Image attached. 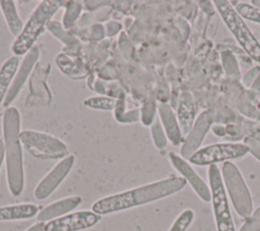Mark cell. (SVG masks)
I'll return each instance as SVG.
<instances>
[{
	"instance_id": "6da1fadb",
	"label": "cell",
	"mask_w": 260,
	"mask_h": 231,
	"mask_svg": "<svg viewBox=\"0 0 260 231\" xmlns=\"http://www.w3.org/2000/svg\"><path fill=\"white\" fill-rule=\"evenodd\" d=\"M187 181L183 177L166 178L123 192L105 196L96 200L91 209L92 212L101 216L120 212L174 194L183 189Z\"/></svg>"
},
{
	"instance_id": "7a4b0ae2",
	"label": "cell",
	"mask_w": 260,
	"mask_h": 231,
	"mask_svg": "<svg viewBox=\"0 0 260 231\" xmlns=\"http://www.w3.org/2000/svg\"><path fill=\"white\" fill-rule=\"evenodd\" d=\"M2 133L6 158V175L11 194L20 195L24 185L22 150L20 142V115L17 108L9 106L2 119Z\"/></svg>"
},
{
	"instance_id": "3957f363",
	"label": "cell",
	"mask_w": 260,
	"mask_h": 231,
	"mask_svg": "<svg viewBox=\"0 0 260 231\" xmlns=\"http://www.w3.org/2000/svg\"><path fill=\"white\" fill-rule=\"evenodd\" d=\"M64 3L58 0H43L39 3L11 46V51L15 56L25 55L34 47L35 42L44 32L45 25Z\"/></svg>"
},
{
	"instance_id": "277c9868",
	"label": "cell",
	"mask_w": 260,
	"mask_h": 231,
	"mask_svg": "<svg viewBox=\"0 0 260 231\" xmlns=\"http://www.w3.org/2000/svg\"><path fill=\"white\" fill-rule=\"evenodd\" d=\"M213 4L240 46L250 58L260 63V43L244 19L236 11L231 1L214 0Z\"/></svg>"
},
{
	"instance_id": "5b68a950",
	"label": "cell",
	"mask_w": 260,
	"mask_h": 231,
	"mask_svg": "<svg viewBox=\"0 0 260 231\" xmlns=\"http://www.w3.org/2000/svg\"><path fill=\"white\" fill-rule=\"evenodd\" d=\"M221 177L236 212L240 217L247 219L252 214L253 200L240 170L233 162H224Z\"/></svg>"
},
{
	"instance_id": "8992f818",
	"label": "cell",
	"mask_w": 260,
	"mask_h": 231,
	"mask_svg": "<svg viewBox=\"0 0 260 231\" xmlns=\"http://www.w3.org/2000/svg\"><path fill=\"white\" fill-rule=\"evenodd\" d=\"M20 142L37 159L55 160L68 156L67 146L54 135L36 131H20Z\"/></svg>"
},
{
	"instance_id": "52a82bcc",
	"label": "cell",
	"mask_w": 260,
	"mask_h": 231,
	"mask_svg": "<svg viewBox=\"0 0 260 231\" xmlns=\"http://www.w3.org/2000/svg\"><path fill=\"white\" fill-rule=\"evenodd\" d=\"M208 180L217 231H236L222 177L217 165L213 164L209 166Z\"/></svg>"
},
{
	"instance_id": "ba28073f",
	"label": "cell",
	"mask_w": 260,
	"mask_h": 231,
	"mask_svg": "<svg viewBox=\"0 0 260 231\" xmlns=\"http://www.w3.org/2000/svg\"><path fill=\"white\" fill-rule=\"evenodd\" d=\"M249 153L248 148L241 142H217L194 153L189 161L197 166L213 165L218 162H228L246 156Z\"/></svg>"
},
{
	"instance_id": "9c48e42d",
	"label": "cell",
	"mask_w": 260,
	"mask_h": 231,
	"mask_svg": "<svg viewBox=\"0 0 260 231\" xmlns=\"http://www.w3.org/2000/svg\"><path fill=\"white\" fill-rule=\"evenodd\" d=\"M101 215L92 211L74 212L45 224V231H79L93 227L101 220Z\"/></svg>"
},
{
	"instance_id": "30bf717a",
	"label": "cell",
	"mask_w": 260,
	"mask_h": 231,
	"mask_svg": "<svg viewBox=\"0 0 260 231\" xmlns=\"http://www.w3.org/2000/svg\"><path fill=\"white\" fill-rule=\"evenodd\" d=\"M74 164V156L68 155L63 158L55 167L39 182L35 189V197L37 199L47 198L65 179Z\"/></svg>"
},
{
	"instance_id": "8fae6325",
	"label": "cell",
	"mask_w": 260,
	"mask_h": 231,
	"mask_svg": "<svg viewBox=\"0 0 260 231\" xmlns=\"http://www.w3.org/2000/svg\"><path fill=\"white\" fill-rule=\"evenodd\" d=\"M212 124V114L210 110H205L197 117L192 129L187 134L183 146L181 148V157L183 159L189 160L190 157L196 153L205 135L207 134L209 128Z\"/></svg>"
},
{
	"instance_id": "7c38bea8",
	"label": "cell",
	"mask_w": 260,
	"mask_h": 231,
	"mask_svg": "<svg viewBox=\"0 0 260 231\" xmlns=\"http://www.w3.org/2000/svg\"><path fill=\"white\" fill-rule=\"evenodd\" d=\"M169 158L172 165L175 167V169L182 174L183 178L187 182H189V184L192 186V188L197 193V195L203 201H206V203L210 201L211 200L210 188L201 179V177L194 171V169L186 162V160L175 153H170Z\"/></svg>"
},
{
	"instance_id": "4fadbf2b",
	"label": "cell",
	"mask_w": 260,
	"mask_h": 231,
	"mask_svg": "<svg viewBox=\"0 0 260 231\" xmlns=\"http://www.w3.org/2000/svg\"><path fill=\"white\" fill-rule=\"evenodd\" d=\"M40 56V50L37 46H34L23 57L21 64L19 65L17 72L14 76V79L4 98V101L2 103V106L4 108H8L10 103L16 98V96L18 95L19 91L21 90V88L23 86L24 82L27 79L28 74L30 73V71L32 70L35 64L37 63L38 59Z\"/></svg>"
},
{
	"instance_id": "5bb4252c",
	"label": "cell",
	"mask_w": 260,
	"mask_h": 231,
	"mask_svg": "<svg viewBox=\"0 0 260 231\" xmlns=\"http://www.w3.org/2000/svg\"><path fill=\"white\" fill-rule=\"evenodd\" d=\"M80 204H81L80 196H70V197L59 199L42 209L38 213L37 219L39 222H42V223L50 222L54 219L65 216L67 213L76 209Z\"/></svg>"
},
{
	"instance_id": "9a60e30c",
	"label": "cell",
	"mask_w": 260,
	"mask_h": 231,
	"mask_svg": "<svg viewBox=\"0 0 260 231\" xmlns=\"http://www.w3.org/2000/svg\"><path fill=\"white\" fill-rule=\"evenodd\" d=\"M158 114L167 137L174 146L180 145L183 139V134L178 119L171 106L166 103H160L158 106Z\"/></svg>"
},
{
	"instance_id": "2e32d148",
	"label": "cell",
	"mask_w": 260,
	"mask_h": 231,
	"mask_svg": "<svg viewBox=\"0 0 260 231\" xmlns=\"http://www.w3.org/2000/svg\"><path fill=\"white\" fill-rule=\"evenodd\" d=\"M179 125L182 134H188L195 123V105L189 93H184L178 107Z\"/></svg>"
},
{
	"instance_id": "e0dca14e",
	"label": "cell",
	"mask_w": 260,
	"mask_h": 231,
	"mask_svg": "<svg viewBox=\"0 0 260 231\" xmlns=\"http://www.w3.org/2000/svg\"><path fill=\"white\" fill-rule=\"evenodd\" d=\"M20 65V58L12 55L4 61L0 68V104L3 103L4 98L14 79L17 69Z\"/></svg>"
},
{
	"instance_id": "ac0fdd59",
	"label": "cell",
	"mask_w": 260,
	"mask_h": 231,
	"mask_svg": "<svg viewBox=\"0 0 260 231\" xmlns=\"http://www.w3.org/2000/svg\"><path fill=\"white\" fill-rule=\"evenodd\" d=\"M39 213V208L34 204H18L0 208V221L22 220L31 218Z\"/></svg>"
},
{
	"instance_id": "d6986e66",
	"label": "cell",
	"mask_w": 260,
	"mask_h": 231,
	"mask_svg": "<svg viewBox=\"0 0 260 231\" xmlns=\"http://www.w3.org/2000/svg\"><path fill=\"white\" fill-rule=\"evenodd\" d=\"M0 9L2 11V14H3L5 20H6V23H7V26L9 28L10 33L13 36L18 37L23 28V23L17 13L16 7H15V2L10 1V0H1L0 1Z\"/></svg>"
},
{
	"instance_id": "ffe728a7",
	"label": "cell",
	"mask_w": 260,
	"mask_h": 231,
	"mask_svg": "<svg viewBox=\"0 0 260 231\" xmlns=\"http://www.w3.org/2000/svg\"><path fill=\"white\" fill-rule=\"evenodd\" d=\"M220 59H221L222 67L226 76L235 79H240L241 78L240 67L234 53L229 50H223L220 53Z\"/></svg>"
},
{
	"instance_id": "44dd1931",
	"label": "cell",
	"mask_w": 260,
	"mask_h": 231,
	"mask_svg": "<svg viewBox=\"0 0 260 231\" xmlns=\"http://www.w3.org/2000/svg\"><path fill=\"white\" fill-rule=\"evenodd\" d=\"M236 11L240 14L243 19L253 21L255 23H260V8L246 2L236 3Z\"/></svg>"
},
{
	"instance_id": "7402d4cb",
	"label": "cell",
	"mask_w": 260,
	"mask_h": 231,
	"mask_svg": "<svg viewBox=\"0 0 260 231\" xmlns=\"http://www.w3.org/2000/svg\"><path fill=\"white\" fill-rule=\"evenodd\" d=\"M117 101L110 97H90L83 101L84 106L98 110H113Z\"/></svg>"
},
{
	"instance_id": "603a6c76",
	"label": "cell",
	"mask_w": 260,
	"mask_h": 231,
	"mask_svg": "<svg viewBox=\"0 0 260 231\" xmlns=\"http://www.w3.org/2000/svg\"><path fill=\"white\" fill-rule=\"evenodd\" d=\"M66 10L63 16V25L65 28H69L75 20L78 18L81 12V3L78 1L66 2Z\"/></svg>"
},
{
	"instance_id": "cb8c5ba5",
	"label": "cell",
	"mask_w": 260,
	"mask_h": 231,
	"mask_svg": "<svg viewBox=\"0 0 260 231\" xmlns=\"http://www.w3.org/2000/svg\"><path fill=\"white\" fill-rule=\"evenodd\" d=\"M194 219V212L190 209L183 211L175 220L169 231H186Z\"/></svg>"
},
{
	"instance_id": "d4e9b609",
	"label": "cell",
	"mask_w": 260,
	"mask_h": 231,
	"mask_svg": "<svg viewBox=\"0 0 260 231\" xmlns=\"http://www.w3.org/2000/svg\"><path fill=\"white\" fill-rule=\"evenodd\" d=\"M151 136L154 146L158 150H162L167 146V135L159 119H155L151 124Z\"/></svg>"
},
{
	"instance_id": "484cf974",
	"label": "cell",
	"mask_w": 260,
	"mask_h": 231,
	"mask_svg": "<svg viewBox=\"0 0 260 231\" xmlns=\"http://www.w3.org/2000/svg\"><path fill=\"white\" fill-rule=\"evenodd\" d=\"M155 101L152 98H149L143 105L141 109V121L144 125H151L154 121L155 116Z\"/></svg>"
},
{
	"instance_id": "4316f807",
	"label": "cell",
	"mask_w": 260,
	"mask_h": 231,
	"mask_svg": "<svg viewBox=\"0 0 260 231\" xmlns=\"http://www.w3.org/2000/svg\"><path fill=\"white\" fill-rule=\"evenodd\" d=\"M239 231H260V206L246 219Z\"/></svg>"
},
{
	"instance_id": "83f0119b",
	"label": "cell",
	"mask_w": 260,
	"mask_h": 231,
	"mask_svg": "<svg viewBox=\"0 0 260 231\" xmlns=\"http://www.w3.org/2000/svg\"><path fill=\"white\" fill-rule=\"evenodd\" d=\"M47 28L51 32L52 35L56 36L59 40H62L64 43H67V44H70L74 41V39L72 37H70L66 32L65 30L62 27V25L54 20V21H49L48 24H47Z\"/></svg>"
},
{
	"instance_id": "f1b7e54d",
	"label": "cell",
	"mask_w": 260,
	"mask_h": 231,
	"mask_svg": "<svg viewBox=\"0 0 260 231\" xmlns=\"http://www.w3.org/2000/svg\"><path fill=\"white\" fill-rule=\"evenodd\" d=\"M247 148L249 153H251L258 161H260V138L254 135H247L243 142Z\"/></svg>"
},
{
	"instance_id": "f546056e",
	"label": "cell",
	"mask_w": 260,
	"mask_h": 231,
	"mask_svg": "<svg viewBox=\"0 0 260 231\" xmlns=\"http://www.w3.org/2000/svg\"><path fill=\"white\" fill-rule=\"evenodd\" d=\"M259 73H260V67L259 66H255L252 69L248 70V72L242 78L243 83L246 86H251V84L253 83V81L255 80V78L258 76Z\"/></svg>"
},
{
	"instance_id": "4dcf8cb0",
	"label": "cell",
	"mask_w": 260,
	"mask_h": 231,
	"mask_svg": "<svg viewBox=\"0 0 260 231\" xmlns=\"http://www.w3.org/2000/svg\"><path fill=\"white\" fill-rule=\"evenodd\" d=\"M108 26H109V28H111V31L108 33V36L115 35L121 28V24L118 22H114V21L108 23Z\"/></svg>"
},
{
	"instance_id": "1f68e13d",
	"label": "cell",
	"mask_w": 260,
	"mask_h": 231,
	"mask_svg": "<svg viewBox=\"0 0 260 231\" xmlns=\"http://www.w3.org/2000/svg\"><path fill=\"white\" fill-rule=\"evenodd\" d=\"M212 131L216 135H218V136H224L225 133H226L225 128L223 126H221V125H214V126H212Z\"/></svg>"
},
{
	"instance_id": "d6a6232c",
	"label": "cell",
	"mask_w": 260,
	"mask_h": 231,
	"mask_svg": "<svg viewBox=\"0 0 260 231\" xmlns=\"http://www.w3.org/2000/svg\"><path fill=\"white\" fill-rule=\"evenodd\" d=\"M251 90L252 92H255V93H259L260 92V73L258 74V76L255 78V80L253 81V83L251 84Z\"/></svg>"
},
{
	"instance_id": "836d02e7",
	"label": "cell",
	"mask_w": 260,
	"mask_h": 231,
	"mask_svg": "<svg viewBox=\"0 0 260 231\" xmlns=\"http://www.w3.org/2000/svg\"><path fill=\"white\" fill-rule=\"evenodd\" d=\"M26 231H45V223H42V222L36 223L30 228H28Z\"/></svg>"
},
{
	"instance_id": "e575fe53",
	"label": "cell",
	"mask_w": 260,
	"mask_h": 231,
	"mask_svg": "<svg viewBox=\"0 0 260 231\" xmlns=\"http://www.w3.org/2000/svg\"><path fill=\"white\" fill-rule=\"evenodd\" d=\"M4 154H5V149H4V141L2 138H0V168L3 162V158H4Z\"/></svg>"
},
{
	"instance_id": "d590c367",
	"label": "cell",
	"mask_w": 260,
	"mask_h": 231,
	"mask_svg": "<svg viewBox=\"0 0 260 231\" xmlns=\"http://www.w3.org/2000/svg\"><path fill=\"white\" fill-rule=\"evenodd\" d=\"M251 3H252V5L257 6V7H259V8H260V0H252V1H251Z\"/></svg>"
},
{
	"instance_id": "8d00e7d4",
	"label": "cell",
	"mask_w": 260,
	"mask_h": 231,
	"mask_svg": "<svg viewBox=\"0 0 260 231\" xmlns=\"http://www.w3.org/2000/svg\"><path fill=\"white\" fill-rule=\"evenodd\" d=\"M4 113H5V109H4V107H3V106H0V117H1V116H3V115H4Z\"/></svg>"
}]
</instances>
